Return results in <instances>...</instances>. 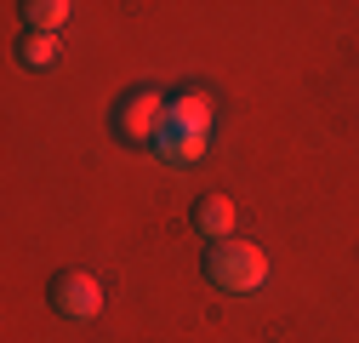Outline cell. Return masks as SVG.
Instances as JSON below:
<instances>
[{
  "instance_id": "6da1fadb",
  "label": "cell",
  "mask_w": 359,
  "mask_h": 343,
  "mask_svg": "<svg viewBox=\"0 0 359 343\" xmlns=\"http://www.w3.org/2000/svg\"><path fill=\"white\" fill-rule=\"evenodd\" d=\"M211 120H217V109H211L205 92H177V98L165 103V120H160L154 149H160L165 160H177V166L200 160L205 143H211Z\"/></svg>"
},
{
  "instance_id": "7a4b0ae2",
  "label": "cell",
  "mask_w": 359,
  "mask_h": 343,
  "mask_svg": "<svg viewBox=\"0 0 359 343\" xmlns=\"http://www.w3.org/2000/svg\"><path fill=\"white\" fill-rule=\"evenodd\" d=\"M200 275H205L217 292L245 297V292H262V286H268V257H262V246H251V240H205Z\"/></svg>"
},
{
  "instance_id": "3957f363",
  "label": "cell",
  "mask_w": 359,
  "mask_h": 343,
  "mask_svg": "<svg viewBox=\"0 0 359 343\" xmlns=\"http://www.w3.org/2000/svg\"><path fill=\"white\" fill-rule=\"evenodd\" d=\"M165 92L160 86H131V92L114 103V115H109V132L114 138H126V143H154L160 138V120H165Z\"/></svg>"
},
{
  "instance_id": "277c9868",
  "label": "cell",
  "mask_w": 359,
  "mask_h": 343,
  "mask_svg": "<svg viewBox=\"0 0 359 343\" xmlns=\"http://www.w3.org/2000/svg\"><path fill=\"white\" fill-rule=\"evenodd\" d=\"M46 297H52V309L63 321H97L103 315V286H97V275H86V269H57Z\"/></svg>"
},
{
  "instance_id": "5b68a950",
  "label": "cell",
  "mask_w": 359,
  "mask_h": 343,
  "mask_svg": "<svg viewBox=\"0 0 359 343\" xmlns=\"http://www.w3.org/2000/svg\"><path fill=\"white\" fill-rule=\"evenodd\" d=\"M194 229L205 235V240H229V229H234V200L229 195H200L194 200Z\"/></svg>"
},
{
  "instance_id": "8992f818",
  "label": "cell",
  "mask_w": 359,
  "mask_h": 343,
  "mask_svg": "<svg viewBox=\"0 0 359 343\" xmlns=\"http://www.w3.org/2000/svg\"><path fill=\"white\" fill-rule=\"evenodd\" d=\"M23 12V23H29V34H57L63 23H69V0H29V6H18Z\"/></svg>"
},
{
  "instance_id": "52a82bcc",
  "label": "cell",
  "mask_w": 359,
  "mask_h": 343,
  "mask_svg": "<svg viewBox=\"0 0 359 343\" xmlns=\"http://www.w3.org/2000/svg\"><path fill=\"white\" fill-rule=\"evenodd\" d=\"M18 58H23V69H52L57 63V34H23Z\"/></svg>"
}]
</instances>
